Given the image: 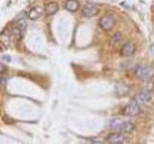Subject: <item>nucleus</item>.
I'll return each instance as SVG.
<instances>
[{
    "instance_id": "12",
    "label": "nucleus",
    "mask_w": 154,
    "mask_h": 144,
    "mask_svg": "<svg viewBox=\"0 0 154 144\" xmlns=\"http://www.w3.org/2000/svg\"><path fill=\"white\" fill-rule=\"evenodd\" d=\"M10 40H11V34L7 33L6 31L3 32L1 35H0V41H1L5 46H8L10 44V41H11Z\"/></svg>"
},
{
    "instance_id": "2",
    "label": "nucleus",
    "mask_w": 154,
    "mask_h": 144,
    "mask_svg": "<svg viewBox=\"0 0 154 144\" xmlns=\"http://www.w3.org/2000/svg\"><path fill=\"white\" fill-rule=\"evenodd\" d=\"M140 112H141V106L138 104L136 99L132 100L124 110V114L128 116H137Z\"/></svg>"
},
{
    "instance_id": "10",
    "label": "nucleus",
    "mask_w": 154,
    "mask_h": 144,
    "mask_svg": "<svg viewBox=\"0 0 154 144\" xmlns=\"http://www.w3.org/2000/svg\"><path fill=\"white\" fill-rule=\"evenodd\" d=\"M149 99H150V95H149L147 92H143V93H141V94H140V95L138 96L137 99H136V101H137L138 104H139L140 106H143V105L147 104V102L149 101Z\"/></svg>"
},
{
    "instance_id": "6",
    "label": "nucleus",
    "mask_w": 154,
    "mask_h": 144,
    "mask_svg": "<svg viewBox=\"0 0 154 144\" xmlns=\"http://www.w3.org/2000/svg\"><path fill=\"white\" fill-rule=\"evenodd\" d=\"M107 140L110 143H114V144H122L124 143L126 140V137L123 134H111L110 136L107 137Z\"/></svg>"
},
{
    "instance_id": "1",
    "label": "nucleus",
    "mask_w": 154,
    "mask_h": 144,
    "mask_svg": "<svg viewBox=\"0 0 154 144\" xmlns=\"http://www.w3.org/2000/svg\"><path fill=\"white\" fill-rule=\"evenodd\" d=\"M135 73L143 81H149L154 76V71L151 67L144 64H140L136 67Z\"/></svg>"
},
{
    "instance_id": "8",
    "label": "nucleus",
    "mask_w": 154,
    "mask_h": 144,
    "mask_svg": "<svg viewBox=\"0 0 154 144\" xmlns=\"http://www.w3.org/2000/svg\"><path fill=\"white\" fill-rule=\"evenodd\" d=\"M66 9L69 12L74 13L79 9V3L76 0H67L66 2Z\"/></svg>"
},
{
    "instance_id": "14",
    "label": "nucleus",
    "mask_w": 154,
    "mask_h": 144,
    "mask_svg": "<svg viewBox=\"0 0 154 144\" xmlns=\"http://www.w3.org/2000/svg\"><path fill=\"white\" fill-rule=\"evenodd\" d=\"M5 70H6V66H5L3 64H1V62H0V74L4 73Z\"/></svg>"
},
{
    "instance_id": "13",
    "label": "nucleus",
    "mask_w": 154,
    "mask_h": 144,
    "mask_svg": "<svg viewBox=\"0 0 154 144\" xmlns=\"http://www.w3.org/2000/svg\"><path fill=\"white\" fill-rule=\"evenodd\" d=\"M133 130H134V124L133 123L124 121V123L122 125V133H131Z\"/></svg>"
},
{
    "instance_id": "9",
    "label": "nucleus",
    "mask_w": 154,
    "mask_h": 144,
    "mask_svg": "<svg viewBox=\"0 0 154 144\" xmlns=\"http://www.w3.org/2000/svg\"><path fill=\"white\" fill-rule=\"evenodd\" d=\"M42 14V9L41 7H34L30 11V13H29V18L32 19V20H35V19L41 17Z\"/></svg>"
},
{
    "instance_id": "4",
    "label": "nucleus",
    "mask_w": 154,
    "mask_h": 144,
    "mask_svg": "<svg viewBox=\"0 0 154 144\" xmlns=\"http://www.w3.org/2000/svg\"><path fill=\"white\" fill-rule=\"evenodd\" d=\"M98 13L97 7L95 6L94 3H87L85 5V7L83 8V11H82V14L83 16L86 17H91L96 16Z\"/></svg>"
},
{
    "instance_id": "7",
    "label": "nucleus",
    "mask_w": 154,
    "mask_h": 144,
    "mask_svg": "<svg viewBox=\"0 0 154 144\" xmlns=\"http://www.w3.org/2000/svg\"><path fill=\"white\" fill-rule=\"evenodd\" d=\"M58 10H59L58 4L56 2H50L45 6V14H47V16H53V14L58 12Z\"/></svg>"
},
{
    "instance_id": "3",
    "label": "nucleus",
    "mask_w": 154,
    "mask_h": 144,
    "mask_svg": "<svg viewBox=\"0 0 154 144\" xmlns=\"http://www.w3.org/2000/svg\"><path fill=\"white\" fill-rule=\"evenodd\" d=\"M115 25V20L112 16H109V14H106L100 18L99 20V26L100 28L104 31H109L111 30Z\"/></svg>"
},
{
    "instance_id": "15",
    "label": "nucleus",
    "mask_w": 154,
    "mask_h": 144,
    "mask_svg": "<svg viewBox=\"0 0 154 144\" xmlns=\"http://www.w3.org/2000/svg\"><path fill=\"white\" fill-rule=\"evenodd\" d=\"M0 86H1V81H0Z\"/></svg>"
},
{
    "instance_id": "5",
    "label": "nucleus",
    "mask_w": 154,
    "mask_h": 144,
    "mask_svg": "<svg viewBox=\"0 0 154 144\" xmlns=\"http://www.w3.org/2000/svg\"><path fill=\"white\" fill-rule=\"evenodd\" d=\"M135 50H136V46L134 43L128 42L122 46V50H120V55L123 57H130L135 53Z\"/></svg>"
},
{
    "instance_id": "11",
    "label": "nucleus",
    "mask_w": 154,
    "mask_h": 144,
    "mask_svg": "<svg viewBox=\"0 0 154 144\" xmlns=\"http://www.w3.org/2000/svg\"><path fill=\"white\" fill-rule=\"evenodd\" d=\"M124 121L122 120H119V119H115L111 122L110 127L112 128L115 131H119V132H122V125H123Z\"/></svg>"
}]
</instances>
